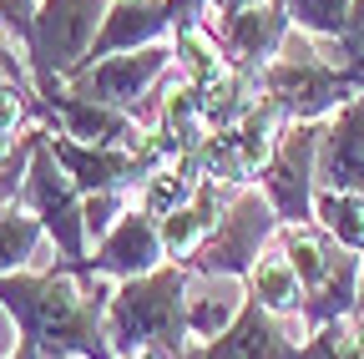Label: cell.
I'll return each mask as SVG.
<instances>
[{"label":"cell","instance_id":"1","mask_svg":"<svg viewBox=\"0 0 364 359\" xmlns=\"http://www.w3.org/2000/svg\"><path fill=\"white\" fill-rule=\"evenodd\" d=\"M188 284L193 268L167 263L147 279L117 284V299L107 309V339L117 349V359L136 354V349H162V354H182L188 339Z\"/></svg>","mask_w":364,"mask_h":359},{"label":"cell","instance_id":"2","mask_svg":"<svg viewBox=\"0 0 364 359\" xmlns=\"http://www.w3.org/2000/svg\"><path fill=\"white\" fill-rule=\"evenodd\" d=\"M258 86L268 102H279L289 122H329L344 102L359 97V86L334 66L324 41H314L304 31H294L284 41V51L258 71Z\"/></svg>","mask_w":364,"mask_h":359},{"label":"cell","instance_id":"3","mask_svg":"<svg viewBox=\"0 0 364 359\" xmlns=\"http://www.w3.org/2000/svg\"><path fill=\"white\" fill-rule=\"evenodd\" d=\"M279 243H284V253L294 258L299 279H304V319H309V329L354 319L364 253L339 248L318 223H289V228H279Z\"/></svg>","mask_w":364,"mask_h":359},{"label":"cell","instance_id":"4","mask_svg":"<svg viewBox=\"0 0 364 359\" xmlns=\"http://www.w3.org/2000/svg\"><path fill=\"white\" fill-rule=\"evenodd\" d=\"M112 0H41L31 31V76L51 102L61 81L91 66V46L107 26Z\"/></svg>","mask_w":364,"mask_h":359},{"label":"cell","instance_id":"5","mask_svg":"<svg viewBox=\"0 0 364 359\" xmlns=\"http://www.w3.org/2000/svg\"><path fill=\"white\" fill-rule=\"evenodd\" d=\"M279 213L263 198V188H233L228 193V208H223V223L218 233L208 238V248L193 258V274H233V279H248V268L258 263V253L279 238Z\"/></svg>","mask_w":364,"mask_h":359},{"label":"cell","instance_id":"6","mask_svg":"<svg viewBox=\"0 0 364 359\" xmlns=\"http://www.w3.org/2000/svg\"><path fill=\"white\" fill-rule=\"evenodd\" d=\"M21 208H31L36 218H41V228L51 233V243H56V253L76 268V263H86V223H81V193H76V183L66 177V167L56 162V152H51V142H46V132H41V142H36V152H31V167H26V183H21V198H16Z\"/></svg>","mask_w":364,"mask_h":359},{"label":"cell","instance_id":"7","mask_svg":"<svg viewBox=\"0 0 364 359\" xmlns=\"http://www.w3.org/2000/svg\"><path fill=\"white\" fill-rule=\"evenodd\" d=\"M318 147H324V122H294L284 132L279 152L258 172V188L273 203L279 223H314V193H318Z\"/></svg>","mask_w":364,"mask_h":359},{"label":"cell","instance_id":"8","mask_svg":"<svg viewBox=\"0 0 364 359\" xmlns=\"http://www.w3.org/2000/svg\"><path fill=\"white\" fill-rule=\"evenodd\" d=\"M172 46H142V51H122V56H107L97 66H86L66 81L71 97H86V102H102V107H117V112H132L142 107V97L167 76L172 66Z\"/></svg>","mask_w":364,"mask_h":359},{"label":"cell","instance_id":"9","mask_svg":"<svg viewBox=\"0 0 364 359\" xmlns=\"http://www.w3.org/2000/svg\"><path fill=\"white\" fill-rule=\"evenodd\" d=\"M309 319H279V314H268L263 304L248 299L243 319L218 334L213 344H188L177 359H299V349L309 344Z\"/></svg>","mask_w":364,"mask_h":359},{"label":"cell","instance_id":"10","mask_svg":"<svg viewBox=\"0 0 364 359\" xmlns=\"http://www.w3.org/2000/svg\"><path fill=\"white\" fill-rule=\"evenodd\" d=\"M56 162L66 167V177L76 183L81 198L91 193H127L132 183H147L152 167L136 157V152H122V147H86V142H71L66 132H46Z\"/></svg>","mask_w":364,"mask_h":359},{"label":"cell","instance_id":"11","mask_svg":"<svg viewBox=\"0 0 364 359\" xmlns=\"http://www.w3.org/2000/svg\"><path fill=\"white\" fill-rule=\"evenodd\" d=\"M162 258H167V248H162V223H157L152 213H142V208H132L117 228L97 243V253H91L86 263L97 268V274L117 279V284H132V279L157 274Z\"/></svg>","mask_w":364,"mask_h":359},{"label":"cell","instance_id":"12","mask_svg":"<svg viewBox=\"0 0 364 359\" xmlns=\"http://www.w3.org/2000/svg\"><path fill=\"white\" fill-rule=\"evenodd\" d=\"M289 36H294V21H289L284 0H253V6H243L233 21L223 26V56H228V66L263 71L273 56L284 51Z\"/></svg>","mask_w":364,"mask_h":359},{"label":"cell","instance_id":"13","mask_svg":"<svg viewBox=\"0 0 364 359\" xmlns=\"http://www.w3.org/2000/svg\"><path fill=\"white\" fill-rule=\"evenodd\" d=\"M182 21L177 0H112L107 26L91 46V66L122 56V51H142V46H162V36Z\"/></svg>","mask_w":364,"mask_h":359},{"label":"cell","instance_id":"14","mask_svg":"<svg viewBox=\"0 0 364 359\" xmlns=\"http://www.w3.org/2000/svg\"><path fill=\"white\" fill-rule=\"evenodd\" d=\"M318 188L334 193H364V92L344 102L324 122V147H318Z\"/></svg>","mask_w":364,"mask_h":359},{"label":"cell","instance_id":"15","mask_svg":"<svg viewBox=\"0 0 364 359\" xmlns=\"http://www.w3.org/2000/svg\"><path fill=\"white\" fill-rule=\"evenodd\" d=\"M248 309V284L233 274H193L188 284V339L193 344H213L218 334H228Z\"/></svg>","mask_w":364,"mask_h":359},{"label":"cell","instance_id":"16","mask_svg":"<svg viewBox=\"0 0 364 359\" xmlns=\"http://www.w3.org/2000/svg\"><path fill=\"white\" fill-rule=\"evenodd\" d=\"M228 193L233 188H218V183H203L188 203H182L172 218H162V248L172 263H193L208 238L218 233V223H223V208H228Z\"/></svg>","mask_w":364,"mask_h":359},{"label":"cell","instance_id":"17","mask_svg":"<svg viewBox=\"0 0 364 359\" xmlns=\"http://www.w3.org/2000/svg\"><path fill=\"white\" fill-rule=\"evenodd\" d=\"M243 284H248V299L263 304L268 314H279V319H299L304 314V279H299V268H294V258L284 253L279 238L258 253V263L248 268Z\"/></svg>","mask_w":364,"mask_h":359},{"label":"cell","instance_id":"18","mask_svg":"<svg viewBox=\"0 0 364 359\" xmlns=\"http://www.w3.org/2000/svg\"><path fill=\"white\" fill-rule=\"evenodd\" d=\"M51 243V233L41 228V218L21 203H6L0 208V279H11V274H31V268H41V248ZM56 248V243H51ZM46 274V268H41Z\"/></svg>","mask_w":364,"mask_h":359},{"label":"cell","instance_id":"19","mask_svg":"<svg viewBox=\"0 0 364 359\" xmlns=\"http://www.w3.org/2000/svg\"><path fill=\"white\" fill-rule=\"evenodd\" d=\"M314 223H318V228H324L339 248L364 253V193L318 188V193H314Z\"/></svg>","mask_w":364,"mask_h":359},{"label":"cell","instance_id":"20","mask_svg":"<svg viewBox=\"0 0 364 359\" xmlns=\"http://www.w3.org/2000/svg\"><path fill=\"white\" fill-rule=\"evenodd\" d=\"M289 6V21L314 36V41H339L344 26H349V11H354V0H284Z\"/></svg>","mask_w":364,"mask_h":359},{"label":"cell","instance_id":"21","mask_svg":"<svg viewBox=\"0 0 364 359\" xmlns=\"http://www.w3.org/2000/svg\"><path fill=\"white\" fill-rule=\"evenodd\" d=\"M26 107H31V86L26 81H6V86H0V167L16 157V137L26 127Z\"/></svg>","mask_w":364,"mask_h":359},{"label":"cell","instance_id":"22","mask_svg":"<svg viewBox=\"0 0 364 359\" xmlns=\"http://www.w3.org/2000/svg\"><path fill=\"white\" fill-rule=\"evenodd\" d=\"M127 218V193H91L86 203H81V223H86V243L97 248L117 223Z\"/></svg>","mask_w":364,"mask_h":359},{"label":"cell","instance_id":"23","mask_svg":"<svg viewBox=\"0 0 364 359\" xmlns=\"http://www.w3.org/2000/svg\"><path fill=\"white\" fill-rule=\"evenodd\" d=\"M339 359H364V324H349V334L339 344Z\"/></svg>","mask_w":364,"mask_h":359},{"label":"cell","instance_id":"24","mask_svg":"<svg viewBox=\"0 0 364 359\" xmlns=\"http://www.w3.org/2000/svg\"><path fill=\"white\" fill-rule=\"evenodd\" d=\"M127 359H172V354H162V349H136V354H127Z\"/></svg>","mask_w":364,"mask_h":359}]
</instances>
